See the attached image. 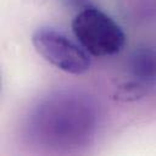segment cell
I'll use <instances>...</instances> for the list:
<instances>
[{"label": "cell", "mask_w": 156, "mask_h": 156, "mask_svg": "<svg viewBox=\"0 0 156 156\" xmlns=\"http://www.w3.org/2000/svg\"><path fill=\"white\" fill-rule=\"evenodd\" d=\"M72 32L79 44L95 57L116 55L126 45L121 26L94 6L84 7L73 17Z\"/></svg>", "instance_id": "1"}, {"label": "cell", "mask_w": 156, "mask_h": 156, "mask_svg": "<svg viewBox=\"0 0 156 156\" xmlns=\"http://www.w3.org/2000/svg\"><path fill=\"white\" fill-rule=\"evenodd\" d=\"M35 51L54 67L79 76L90 68L89 52L67 34L51 27H40L32 34Z\"/></svg>", "instance_id": "2"}, {"label": "cell", "mask_w": 156, "mask_h": 156, "mask_svg": "<svg viewBox=\"0 0 156 156\" xmlns=\"http://www.w3.org/2000/svg\"><path fill=\"white\" fill-rule=\"evenodd\" d=\"M129 71L134 80L144 87L156 84V49H136L129 60Z\"/></svg>", "instance_id": "3"}]
</instances>
